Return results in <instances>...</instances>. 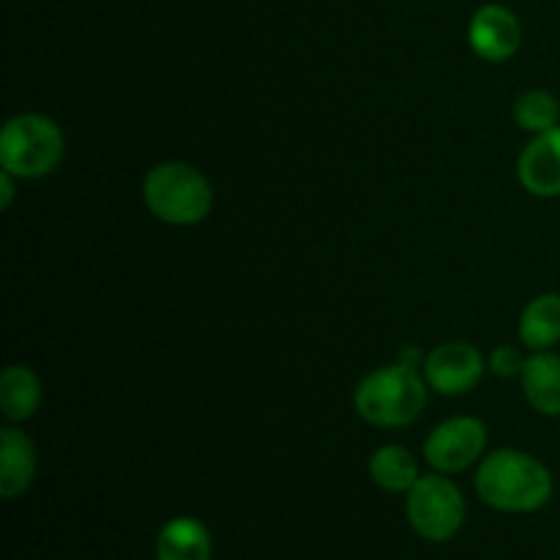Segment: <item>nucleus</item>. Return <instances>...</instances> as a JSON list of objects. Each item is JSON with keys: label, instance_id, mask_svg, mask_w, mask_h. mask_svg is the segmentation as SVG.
Wrapping results in <instances>:
<instances>
[{"label": "nucleus", "instance_id": "1", "mask_svg": "<svg viewBox=\"0 0 560 560\" xmlns=\"http://www.w3.org/2000/svg\"><path fill=\"white\" fill-rule=\"evenodd\" d=\"M556 481L541 459L517 448H501L481 459L476 470V492L487 506L509 514H530L547 506Z\"/></svg>", "mask_w": 560, "mask_h": 560}, {"label": "nucleus", "instance_id": "2", "mask_svg": "<svg viewBox=\"0 0 560 560\" xmlns=\"http://www.w3.org/2000/svg\"><path fill=\"white\" fill-rule=\"evenodd\" d=\"M353 405L372 427H408L427 405V386L416 370L402 364L383 366L359 383Z\"/></svg>", "mask_w": 560, "mask_h": 560}, {"label": "nucleus", "instance_id": "3", "mask_svg": "<svg viewBox=\"0 0 560 560\" xmlns=\"http://www.w3.org/2000/svg\"><path fill=\"white\" fill-rule=\"evenodd\" d=\"M148 211L175 228L202 222L213 208V189L206 175L184 162L156 164L142 184Z\"/></svg>", "mask_w": 560, "mask_h": 560}, {"label": "nucleus", "instance_id": "4", "mask_svg": "<svg viewBox=\"0 0 560 560\" xmlns=\"http://www.w3.org/2000/svg\"><path fill=\"white\" fill-rule=\"evenodd\" d=\"M63 151V131L47 115H14L0 135V164L14 178H44L58 167Z\"/></svg>", "mask_w": 560, "mask_h": 560}, {"label": "nucleus", "instance_id": "5", "mask_svg": "<svg viewBox=\"0 0 560 560\" xmlns=\"http://www.w3.org/2000/svg\"><path fill=\"white\" fill-rule=\"evenodd\" d=\"M408 523L421 539L448 541L465 523V498L446 476H421L408 492Z\"/></svg>", "mask_w": 560, "mask_h": 560}, {"label": "nucleus", "instance_id": "6", "mask_svg": "<svg viewBox=\"0 0 560 560\" xmlns=\"http://www.w3.org/2000/svg\"><path fill=\"white\" fill-rule=\"evenodd\" d=\"M487 448V427L476 416H459L438 424L424 443V457L438 474H459L479 463Z\"/></svg>", "mask_w": 560, "mask_h": 560}, {"label": "nucleus", "instance_id": "7", "mask_svg": "<svg viewBox=\"0 0 560 560\" xmlns=\"http://www.w3.org/2000/svg\"><path fill=\"white\" fill-rule=\"evenodd\" d=\"M485 370V359L474 345L446 342L427 353L424 381L443 397H459L479 386Z\"/></svg>", "mask_w": 560, "mask_h": 560}, {"label": "nucleus", "instance_id": "8", "mask_svg": "<svg viewBox=\"0 0 560 560\" xmlns=\"http://www.w3.org/2000/svg\"><path fill=\"white\" fill-rule=\"evenodd\" d=\"M468 42L481 60L501 63L517 55L523 44V25L512 9L501 3H487L470 16Z\"/></svg>", "mask_w": 560, "mask_h": 560}, {"label": "nucleus", "instance_id": "9", "mask_svg": "<svg viewBox=\"0 0 560 560\" xmlns=\"http://www.w3.org/2000/svg\"><path fill=\"white\" fill-rule=\"evenodd\" d=\"M517 178L534 197H560V126L541 131L517 159Z\"/></svg>", "mask_w": 560, "mask_h": 560}, {"label": "nucleus", "instance_id": "10", "mask_svg": "<svg viewBox=\"0 0 560 560\" xmlns=\"http://www.w3.org/2000/svg\"><path fill=\"white\" fill-rule=\"evenodd\" d=\"M36 476V448L25 432L5 427L0 432V495L14 501L31 487Z\"/></svg>", "mask_w": 560, "mask_h": 560}, {"label": "nucleus", "instance_id": "11", "mask_svg": "<svg viewBox=\"0 0 560 560\" xmlns=\"http://www.w3.org/2000/svg\"><path fill=\"white\" fill-rule=\"evenodd\" d=\"M523 394L530 408L541 416H560V355L550 350L528 355L523 366Z\"/></svg>", "mask_w": 560, "mask_h": 560}, {"label": "nucleus", "instance_id": "12", "mask_svg": "<svg viewBox=\"0 0 560 560\" xmlns=\"http://www.w3.org/2000/svg\"><path fill=\"white\" fill-rule=\"evenodd\" d=\"M211 534L200 520L175 517L159 530L156 560H211Z\"/></svg>", "mask_w": 560, "mask_h": 560}, {"label": "nucleus", "instance_id": "13", "mask_svg": "<svg viewBox=\"0 0 560 560\" xmlns=\"http://www.w3.org/2000/svg\"><path fill=\"white\" fill-rule=\"evenodd\" d=\"M0 408L9 421H27L42 408V381L20 364L5 366L0 375Z\"/></svg>", "mask_w": 560, "mask_h": 560}, {"label": "nucleus", "instance_id": "14", "mask_svg": "<svg viewBox=\"0 0 560 560\" xmlns=\"http://www.w3.org/2000/svg\"><path fill=\"white\" fill-rule=\"evenodd\" d=\"M520 342L534 353L560 342V295L541 293L520 315Z\"/></svg>", "mask_w": 560, "mask_h": 560}, {"label": "nucleus", "instance_id": "15", "mask_svg": "<svg viewBox=\"0 0 560 560\" xmlns=\"http://www.w3.org/2000/svg\"><path fill=\"white\" fill-rule=\"evenodd\" d=\"M370 476L386 492H410V487L421 479L419 463L405 446L377 448L370 459Z\"/></svg>", "mask_w": 560, "mask_h": 560}, {"label": "nucleus", "instance_id": "16", "mask_svg": "<svg viewBox=\"0 0 560 560\" xmlns=\"http://www.w3.org/2000/svg\"><path fill=\"white\" fill-rule=\"evenodd\" d=\"M514 120L523 131L541 135V131L556 129L560 120V102L550 91H525L514 104Z\"/></svg>", "mask_w": 560, "mask_h": 560}, {"label": "nucleus", "instance_id": "17", "mask_svg": "<svg viewBox=\"0 0 560 560\" xmlns=\"http://www.w3.org/2000/svg\"><path fill=\"white\" fill-rule=\"evenodd\" d=\"M523 366L525 359L517 348L512 345H503V348H495L490 355V370L492 375L498 377H514V375H523Z\"/></svg>", "mask_w": 560, "mask_h": 560}, {"label": "nucleus", "instance_id": "18", "mask_svg": "<svg viewBox=\"0 0 560 560\" xmlns=\"http://www.w3.org/2000/svg\"><path fill=\"white\" fill-rule=\"evenodd\" d=\"M397 364H402V366H408V370H416V372H419V366H421V370H424L427 355L421 353V350L416 348V345H405L402 353H399V361H397Z\"/></svg>", "mask_w": 560, "mask_h": 560}, {"label": "nucleus", "instance_id": "19", "mask_svg": "<svg viewBox=\"0 0 560 560\" xmlns=\"http://www.w3.org/2000/svg\"><path fill=\"white\" fill-rule=\"evenodd\" d=\"M11 200H14V175L0 170V208H9Z\"/></svg>", "mask_w": 560, "mask_h": 560}]
</instances>
